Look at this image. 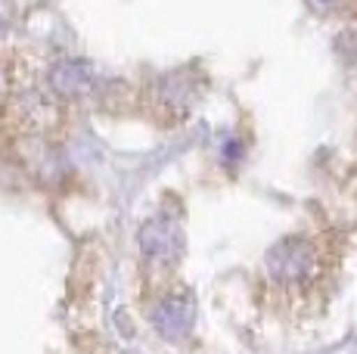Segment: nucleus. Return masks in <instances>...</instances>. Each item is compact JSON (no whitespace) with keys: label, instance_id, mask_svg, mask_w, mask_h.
<instances>
[{"label":"nucleus","instance_id":"nucleus-4","mask_svg":"<svg viewBox=\"0 0 357 354\" xmlns=\"http://www.w3.org/2000/svg\"><path fill=\"white\" fill-rule=\"evenodd\" d=\"M140 249H143V255H149V258H174L177 252H181V233H177V227L174 224H168V221H149L146 227L140 230Z\"/></svg>","mask_w":357,"mask_h":354},{"label":"nucleus","instance_id":"nucleus-3","mask_svg":"<svg viewBox=\"0 0 357 354\" xmlns=\"http://www.w3.org/2000/svg\"><path fill=\"white\" fill-rule=\"evenodd\" d=\"M93 81H97V72L87 59H59L50 69V87L63 100H78L91 93Z\"/></svg>","mask_w":357,"mask_h":354},{"label":"nucleus","instance_id":"nucleus-2","mask_svg":"<svg viewBox=\"0 0 357 354\" xmlns=\"http://www.w3.org/2000/svg\"><path fill=\"white\" fill-rule=\"evenodd\" d=\"M317 264V252L305 236H286L267 252V270L280 283H301Z\"/></svg>","mask_w":357,"mask_h":354},{"label":"nucleus","instance_id":"nucleus-5","mask_svg":"<svg viewBox=\"0 0 357 354\" xmlns=\"http://www.w3.org/2000/svg\"><path fill=\"white\" fill-rule=\"evenodd\" d=\"M314 3H317V6H333L335 0H314Z\"/></svg>","mask_w":357,"mask_h":354},{"label":"nucleus","instance_id":"nucleus-1","mask_svg":"<svg viewBox=\"0 0 357 354\" xmlns=\"http://www.w3.org/2000/svg\"><path fill=\"white\" fill-rule=\"evenodd\" d=\"M196 323V295L187 286H177L171 292H162V298L153 305V326L159 330V336L181 342L193 332Z\"/></svg>","mask_w":357,"mask_h":354}]
</instances>
